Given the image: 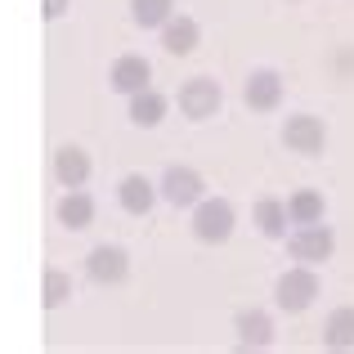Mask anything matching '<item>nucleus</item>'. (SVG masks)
I'll list each match as a JSON object with an SVG mask.
<instances>
[{
    "mask_svg": "<svg viewBox=\"0 0 354 354\" xmlns=\"http://www.w3.org/2000/svg\"><path fill=\"white\" fill-rule=\"evenodd\" d=\"M251 220H256V229L265 238H287V202L283 198H260L256 207H251Z\"/></svg>",
    "mask_w": 354,
    "mask_h": 354,
    "instance_id": "nucleus-16",
    "label": "nucleus"
},
{
    "mask_svg": "<svg viewBox=\"0 0 354 354\" xmlns=\"http://www.w3.org/2000/svg\"><path fill=\"white\" fill-rule=\"evenodd\" d=\"M166 113H171V99H166L162 90L144 86L139 95H130V126L153 130V126H162V117H166Z\"/></svg>",
    "mask_w": 354,
    "mask_h": 354,
    "instance_id": "nucleus-13",
    "label": "nucleus"
},
{
    "mask_svg": "<svg viewBox=\"0 0 354 354\" xmlns=\"http://www.w3.org/2000/svg\"><path fill=\"white\" fill-rule=\"evenodd\" d=\"M63 14H68V0H45V18H50V23H59Z\"/></svg>",
    "mask_w": 354,
    "mask_h": 354,
    "instance_id": "nucleus-21",
    "label": "nucleus"
},
{
    "mask_svg": "<svg viewBox=\"0 0 354 354\" xmlns=\"http://www.w3.org/2000/svg\"><path fill=\"white\" fill-rule=\"evenodd\" d=\"M283 242H287V251H292V260L314 265V269L328 265L332 251H337V234H332V225H323V220H314V225H296Z\"/></svg>",
    "mask_w": 354,
    "mask_h": 354,
    "instance_id": "nucleus-3",
    "label": "nucleus"
},
{
    "mask_svg": "<svg viewBox=\"0 0 354 354\" xmlns=\"http://www.w3.org/2000/svg\"><path fill=\"white\" fill-rule=\"evenodd\" d=\"M238 346L242 350H269L274 346V319L265 310H242L238 314Z\"/></svg>",
    "mask_w": 354,
    "mask_h": 354,
    "instance_id": "nucleus-14",
    "label": "nucleus"
},
{
    "mask_svg": "<svg viewBox=\"0 0 354 354\" xmlns=\"http://www.w3.org/2000/svg\"><path fill=\"white\" fill-rule=\"evenodd\" d=\"M171 14H175V0H130V18L144 32H157Z\"/></svg>",
    "mask_w": 354,
    "mask_h": 354,
    "instance_id": "nucleus-19",
    "label": "nucleus"
},
{
    "mask_svg": "<svg viewBox=\"0 0 354 354\" xmlns=\"http://www.w3.org/2000/svg\"><path fill=\"white\" fill-rule=\"evenodd\" d=\"M323 346H328V350H354V305H341V310L328 314Z\"/></svg>",
    "mask_w": 354,
    "mask_h": 354,
    "instance_id": "nucleus-18",
    "label": "nucleus"
},
{
    "mask_svg": "<svg viewBox=\"0 0 354 354\" xmlns=\"http://www.w3.org/2000/svg\"><path fill=\"white\" fill-rule=\"evenodd\" d=\"M157 193H162L175 211H193L207 198V180H202V171H193V166H166L162 180H157Z\"/></svg>",
    "mask_w": 354,
    "mask_h": 354,
    "instance_id": "nucleus-6",
    "label": "nucleus"
},
{
    "mask_svg": "<svg viewBox=\"0 0 354 354\" xmlns=\"http://www.w3.org/2000/svg\"><path fill=\"white\" fill-rule=\"evenodd\" d=\"M234 225H238V211L229 198H202L193 207V238L207 242V247H220V242L234 238Z\"/></svg>",
    "mask_w": 354,
    "mask_h": 354,
    "instance_id": "nucleus-2",
    "label": "nucleus"
},
{
    "mask_svg": "<svg viewBox=\"0 0 354 354\" xmlns=\"http://www.w3.org/2000/svg\"><path fill=\"white\" fill-rule=\"evenodd\" d=\"M157 198H162V193H157V184L148 180V175H126V180L117 184L121 211H126V216H135V220H144L148 211L157 207Z\"/></svg>",
    "mask_w": 354,
    "mask_h": 354,
    "instance_id": "nucleus-12",
    "label": "nucleus"
},
{
    "mask_svg": "<svg viewBox=\"0 0 354 354\" xmlns=\"http://www.w3.org/2000/svg\"><path fill=\"white\" fill-rule=\"evenodd\" d=\"M157 32H162V50L171 54V59L193 54V50H198V41H202V27H198V18H193V14H171Z\"/></svg>",
    "mask_w": 354,
    "mask_h": 354,
    "instance_id": "nucleus-10",
    "label": "nucleus"
},
{
    "mask_svg": "<svg viewBox=\"0 0 354 354\" xmlns=\"http://www.w3.org/2000/svg\"><path fill=\"white\" fill-rule=\"evenodd\" d=\"M90 171H95V162H90V153L81 144H63L59 153H54V180H59L63 189H86Z\"/></svg>",
    "mask_w": 354,
    "mask_h": 354,
    "instance_id": "nucleus-11",
    "label": "nucleus"
},
{
    "mask_svg": "<svg viewBox=\"0 0 354 354\" xmlns=\"http://www.w3.org/2000/svg\"><path fill=\"white\" fill-rule=\"evenodd\" d=\"M86 278L99 287H121L130 278V251L117 247V242H104L86 256Z\"/></svg>",
    "mask_w": 354,
    "mask_h": 354,
    "instance_id": "nucleus-7",
    "label": "nucleus"
},
{
    "mask_svg": "<svg viewBox=\"0 0 354 354\" xmlns=\"http://www.w3.org/2000/svg\"><path fill=\"white\" fill-rule=\"evenodd\" d=\"M283 90H287V81L278 77L274 68H256L242 81V104H247L251 113H278V108H283Z\"/></svg>",
    "mask_w": 354,
    "mask_h": 354,
    "instance_id": "nucleus-8",
    "label": "nucleus"
},
{
    "mask_svg": "<svg viewBox=\"0 0 354 354\" xmlns=\"http://www.w3.org/2000/svg\"><path fill=\"white\" fill-rule=\"evenodd\" d=\"M108 86L126 99L139 95L144 86H153V63L144 54H121V59H113V68H108Z\"/></svg>",
    "mask_w": 354,
    "mask_h": 354,
    "instance_id": "nucleus-9",
    "label": "nucleus"
},
{
    "mask_svg": "<svg viewBox=\"0 0 354 354\" xmlns=\"http://www.w3.org/2000/svg\"><path fill=\"white\" fill-rule=\"evenodd\" d=\"M68 296H72V278L63 274V269H45V305H50V310H59Z\"/></svg>",
    "mask_w": 354,
    "mask_h": 354,
    "instance_id": "nucleus-20",
    "label": "nucleus"
},
{
    "mask_svg": "<svg viewBox=\"0 0 354 354\" xmlns=\"http://www.w3.org/2000/svg\"><path fill=\"white\" fill-rule=\"evenodd\" d=\"M278 139H283L287 153L323 157V148H328V126H323V117H314V113H292V117H283Z\"/></svg>",
    "mask_w": 354,
    "mask_h": 354,
    "instance_id": "nucleus-4",
    "label": "nucleus"
},
{
    "mask_svg": "<svg viewBox=\"0 0 354 354\" xmlns=\"http://www.w3.org/2000/svg\"><path fill=\"white\" fill-rule=\"evenodd\" d=\"M95 198H90L86 189H68L63 193V202H59V225L63 229H72V234H81V229H90L95 225Z\"/></svg>",
    "mask_w": 354,
    "mask_h": 354,
    "instance_id": "nucleus-15",
    "label": "nucleus"
},
{
    "mask_svg": "<svg viewBox=\"0 0 354 354\" xmlns=\"http://www.w3.org/2000/svg\"><path fill=\"white\" fill-rule=\"evenodd\" d=\"M175 104H180V117L211 121V117L220 113V104H225V90H220L216 77H189L180 86V95H175Z\"/></svg>",
    "mask_w": 354,
    "mask_h": 354,
    "instance_id": "nucleus-5",
    "label": "nucleus"
},
{
    "mask_svg": "<svg viewBox=\"0 0 354 354\" xmlns=\"http://www.w3.org/2000/svg\"><path fill=\"white\" fill-rule=\"evenodd\" d=\"M283 202H287V220H292V225H314V220L328 216V202H323L319 189H296L292 198H283Z\"/></svg>",
    "mask_w": 354,
    "mask_h": 354,
    "instance_id": "nucleus-17",
    "label": "nucleus"
},
{
    "mask_svg": "<svg viewBox=\"0 0 354 354\" xmlns=\"http://www.w3.org/2000/svg\"><path fill=\"white\" fill-rule=\"evenodd\" d=\"M319 292H323V283H319V274H314V265H301V260H296V265L274 283V305L283 314H305L314 301H319Z\"/></svg>",
    "mask_w": 354,
    "mask_h": 354,
    "instance_id": "nucleus-1",
    "label": "nucleus"
}]
</instances>
